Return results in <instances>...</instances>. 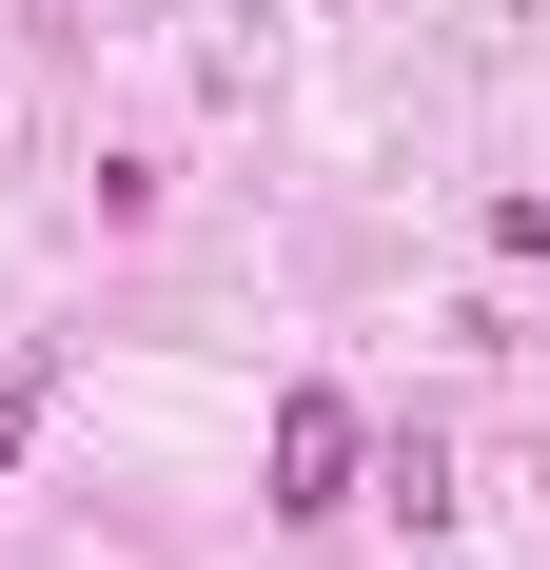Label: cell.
<instances>
[{
  "instance_id": "obj_1",
  "label": "cell",
  "mask_w": 550,
  "mask_h": 570,
  "mask_svg": "<svg viewBox=\"0 0 550 570\" xmlns=\"http://www.w3.org/2000/svg\"><path fill=\"white\" fill-rule=\"evenodd\" d=\"M354 453H374V433H354V394H315V374H295V394H275V492H256V512H295V531L354 512Z\"/></svg>"
},
{
  "instance_id": "obj_2",
  "label": "cell",
  "mask_w": 550,
  "mask_h": 570,
  "mask_svg": "<svg viewBox=\"0 0 550 570\" xmlns=\"http://www.w3.org/2000/svg\"><path fill=\"white\" fill-rule=\"evenodd\" d=\"M40 433H59V354H0V472L40 453Z\"/></svg>"
}]
</instances>
